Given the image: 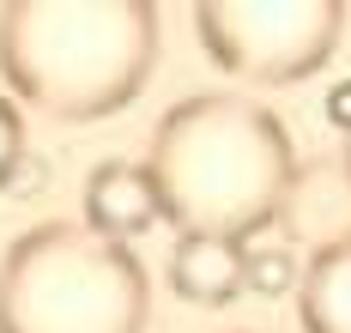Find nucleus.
<instances>
[{"instance_id": "f257e3e1", "label": "nucleus", "mask_w": 351, "mask_h": 333, "mask_svg": "<svg viewBox=\"0 0 351 333\" xmlns=\"http://www.w3.org/2000/svg\"><path fill=\"white\" fill-rule=\"evenodd\" d=\"M145 170L176 236L248 243L279 219L297 146L267 103L237 91H194L158 115Z\"/></svg>"}, {"instance_id": "f03ea898", "label": "nucleus", "mask_w": 351, "mask_h": 333, "mask_svg": "<svg viewBox=\"0 0 351 333\" xmlns=\"http://www.w3.org/2000/svg\"><path fill=\"white\" fill-rule=\"evenodd\" d=\"M158 67V6L145 0H12L0 6V79L49 121L128 110Z\"/></svg>"}, {"instance_id": "7ed1b4c3", "label": "nucleus", "mask_w": 351, "mask_h": 333, "mask_svg": "<svg viewBox=\"0 0 351 333\" xmlns=\"http://www.w3.org/2000/svg\"><path fill=\"white\" fill-rule=\"evenodd\" d=\"M145 315L140 255L73 219L36 224L0 255V333H145Z\"/></svg>"}, {"instance_id": "20e7f679", "label": "nucleus", "mask_w": 351, "mask_h": 333, "mask_svg": "<svg viewBox=\"0 0 351 333\" xmlns=\"http://www.w3.org/2000/svg\"><path fill=\"white\" fill-rule=\"evenodd\" d=\"M346 31L333 0H206L194 6V37L224 73L248 85H297L327 67Z\"/></svg>"}, {"instance_id": "39448f33", "label": "nucleus", "mask_w": 351, "mask_h": 333, "mask_svg": "<svg viewBox=\"0 0 351 333\" xmlns=\"http://www.w3.org/2000/svg\"><path fill=\"white\" fill-rule=\"evenodd\" d=\"M285 243L291 249H309V255H327V249H346L351 243V158L346 151H327V158H297L291 182H285L279 219Z\"/></svg>"}, {"instance_id": "423d86ee", "label": "nucleus", "mask_w": 351, "mask_h": 333, "mask_svg": "<svg viewBox=\"0 0 351 333\" xmlns=\"http://www.w3.org/2000/svg\"><path fill=\"white\" fill-rule=\"evenodd\" d=\"M164 219V200H158V182L145 164H128V158H109L85 176V230H97L109 243H134L152 224Z\"/></svg>"}, {"instance_id": "0eeeda50", "label": "nucleus", "mask_w": 351, "mask_h": 333, "mask_svg": "<svg viewBox=\"0 0 351 333\" xmlns=\"http://www.w3.org/2000/svg\"><path fill=\"white\" fill-rule=\"evenodd\" d=\"M170 291L194 309H224L248 291V243L230 236H176Z\"/></svg>"}, {"instance_id": "6e6552de", "label": "nucleus", "mask_w": 351, "mask_h": 333, "mask_svg": "<svg viewBox=\"0 0 351 333\" xmlns=\"http://www.w3.org/2000/svg\"><path fill=\"white\" fill-rule=\"evenodd\" d=\"M297 315H303V333H351V243L309 255L297 285Z\"/></svg>"}, {"instance_id": "1a4fd4ad", "label": "nucleus", "mask_w": 351, "mask_h": 333, "mask_svg": "<svg viewBox=\"0 0 351 333\" xmlns=\"http://www.w3.org/2000/svg\"><path fill=\"white\" fill-rule=\"evenodd\" d=\"M303 285V273H297V255L291 249H248V297H291Z\"/></svg>"}, {"instance_id": "9d476101", "label": "nucleus", "mask_w": 351, "mask_h": 333, "mask_svg": "<svg viewBox=\"0 0 351 333\" xmlns=\"http://www.w3.org/2000/svg\"><path fill=\"white\" fill-rule=\"evenodd\" d=\"M19 164H25V115L12 97H0V188L19 176Z\"/></svg>"}, {"instance_id": "9b49d317", "label": "nucleus", "mask_w": 351, "mask_h": 333, "mask_svg": "<svg viewBox=\"0 0 351 333\" xmlns=\"http://www.w3.org/2000/svg\"><path fill=\"white\" fill-rule=\"evenodd\" d=\"M327 121L339 127V140L351 134V79H339V85L327 91Z\"/></svg>"}, {"instance_id": "f8f14e48", "label": "nucleus", "mask_w": 351, "mask_h": 333, "mask_svg": "<svg viewBox=\"0 0 351 333\" xmlns=\"http://www.w3.org/2000/svg\"><path fill=\"white\" fill-rule=\"evenodd\" d=\"M339 151H346V158H351V134H346V146H339Z\"/></svg>"}, {"instance_id": "ddd939ff", "label": "nucleus", "mask_w": 351, "mask_h": 333, "mask_svg": "<svg viewBox=\"0 0 351 333\" xmlns=\"http://www.w3.org/2000/svg\"><path fill=\"white\" fill-rule=\"evenodd\" d=\"M243 333H254V328H243Z\"/></svg>"}]
</instances>
